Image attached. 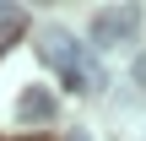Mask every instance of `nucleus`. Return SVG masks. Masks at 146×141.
Wrapping results in <instances>:
<instances>
[{
    "label": "nucleus",
    "mask_w": 146,
    "mask_h": 141,
    "mask_svg": "<svg viewBox=\"0 0 146 141\" xmlns=\"http://www.w3.org/2000/svg\"><path fill=\"white\" fill-rule=\"evenodd\" d=\"M130 76H135V87H141V92H146V54H141V60H135V71H130Z\"/></svg>",
    "instance_id": "5"
},
{
    "label": "nucleus",
    "mask_w": 146,
    "mask_h": 141,
    "mask_svg": "<svg viewBox=\"0 0 146 141\" xmlns=\"http://www.w3.org/2000/svg\"><path fill=\"white\" fill-rule=\"evenodd\" d=\"M22 22H27V16H22L16 5H0V43H5L11 33H22Z\"/></svg>",
    "instance_id": "4"
},
{
    "label": "nucleus",
    "mask_w": 146,
    "mask_h": 141,
    "mask_svg": "<svg viewBox=\"0 0 146 141\" xmlns=\"http://www.w3.org/2000/svg\"><path fill=\"white\" fill-rule=\"evenodd\" d=\"M141 33V5L119 0V5H103L92 16V49H119V43H135Z\"/></svg>",
    "instance_id": "1"
},
{
    "label": "nucleus",
    "mask_w": 146,
    "mask_h": 141,
    "mask_svg": "<svg viewBox=\"0 0 146 141\" xmlns=\"http://www.w3.org/2000/svg\"><path fill=\"white\" fill-rule=\"evenodd\" d=\"M54 114H60V98L49 87H22L16 92V120L22 125H49Z\"/></svg>",
    "instance_id": "3"
},
{
    "label": "nucleus",
    "mask_w": 146,
    "mask_h": 141,
    "mask_svg": "<svg viewBox=\"0 0 146 141\" xmlns=\"http://www.w3.org/2000/svg\"><path fill=\"white\" fill-rule=\"evenodd\" d=\"M38 60L70 76V71L81 65V43H76V38H70L65 27H54V22H49V27H38Z\"/></svg>",
    "instance_id": "2"
}]
</instances>
